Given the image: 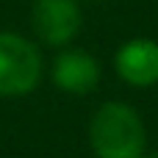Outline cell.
<instances>
[{
    "label": "cell",
    "mask_w": 158,
    "mask_h": 158,
    "mask_svg": "<svg viewBox=\"0 0 158 158\" xmlns=\"http://www.w3.org/2000/svg\"><path fill=\"white\" fill-rule=\"evenodd\" d=\"M139 158H158V156H144V153H142V156H139Z\"/></svg>",
    "instance_id": "8992f818"
},
{
    "label": "cell",
    "mask_w": 158,
    "mask_h": 158,
    "mask_svg": "<svg viewBox=\"0 0 158 158\" xmlns=\"http://www.w3.org/2000/svg\"><path fill=\"white\" fill-rule=\"evenodd\" d=\"M89 142L97 158H139L144 150V125L125 103H106L89 125Z\"/></svg>",
    "instance_id": "6da1fadb"
},
{
    "label": "cell",
    "mask_w": 158,
    "mask_h": 158,
    "mask_svg": "<svg viewBox=\"0 0 158 158\" xmlns=\"http://www.w3.org/2000/svg\"><path fill=\"white\" fill-rule=\"evenodd\" d=\"M39 50L17 33H0V94H28L39 83Z\"/></svg>",
    "instance_id": "7a4b0ae2"
},
{
    "label": "cell",
    "mask_w": 158,
    "mask_h": 158,
    "mask_svg": "<svg viewBox=\"0 0 158 158\" xmlns=\"http://www.w3.org/2000/svg\"><path fill=\"white\" fill-rule=\"evenodd\" d=\"M53 81L58 83V89H64L69 94H86L100 81V64L89 53L67 50L58 56V61L53 67Z\"/></svg>",
    "instance_id": "5b68a950"
},
{
    "label": "cell",
    "mask_w": 158,
    "mask_h": 158,
    "mask_svg": "<svg viewBox=\"0 0 158 158\" xmlns=\"http://www.w3.org/2000/svg\"><path fill=\"white\" fill-rule=\"evenodd\" d=\"M117 72L133 86H153L158 81V44L150 39H131L117 53Z\"/></svg>",
    "instance_id": "277c9868"
},
{
    "label": "cell",
    "mask_w": 158,
    "mask_h": 158,
    "mask_svg": "<svg viewBox=\"0 0 158 158\" xmlns=\"http://www.w3.org/2000/svg\"><path fill=\"white\" fill-rule=\"evenodd\" d=\"M33 28L44 44H67L81 31V8L75 0H36L33 3Z\"/></svg>",
    "instance_id": "3957f363"
}]
</instances>
